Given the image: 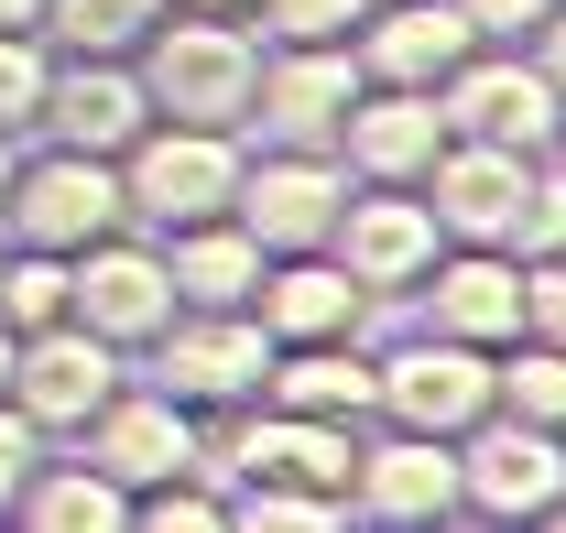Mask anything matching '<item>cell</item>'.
I'll return each mask as SVG.
<instances>
[{
    "instance_id": "1",
    "label": "cell",
    "mask_w": 566,
    "mask_h": 533,
    "mask_svg": "<svg viewBox=\"0 0 566 533\" xmlns=\"http://www.w3.org/2000/svg\"><path fill=\"white\" fill-rule=\"evenodd\" d=\"M132 76L153 98V121H208V132H240L251 121V76H262V33L240 11H175L132 44Z\"/></svg>"
},
{
    "instance_id": "2",
    "label": "cell",
    "mask_w": 566,
    "mask_h": 533,
    "mask_svg": "<svg viewBox=\"0 0 566 533\" xmlns=\"http://www.w3.org/2000/svg\"><path fill=\"white\" fill-rule=\"evenodd\" d=\"M109 229H132V197H120V164L109 153H66V142H44V153H11V186H0V240H22V251H87V240H109Z\"/></svg>"
},
{
    "instance_id": "3",
    "label": "cell",
    "mask_w": 566,
    "mask_h": 533,
    "mask_svg": "<svg viewBox=\"0 0 566 533\" xmlns=\"http://www.w3.org/2000/svg\"><path fill=\"white\" fill-rule=\"evenodd\" d=\"M251 132H208V121H142L120 153V197L132 229H186V218H229Z\"/></svg>"
},
{
    "instance_id": "4",
    "label": "cell",
    "mask_w": 566,
    "mask_h": 533,
    "mask_svg": "<svg viewBox=\"0 0 566 533\" xmlns=\"http://www.w3.org/2000/svg\"><path fill=\"white\" fill-rule=\"evenodd\" d=\"M142 359H153V393H175L197 425H229L240 403H262V359H273V337L251 327V305H175L164 337H153Z\"/></svg>"
},
{
    "instance_id": "5",
    "label": "cell",
    "mask_w": 566,
    "mask_h": 533,
    "mask_svg": "<svg viewBox=\"0 0 566 533\" xmlns=\"http://www.w3.org/2000/svg\"><path fill=\"white\" fill-rule=\"evenodd\" d=\"M458 512L469 523H556L566 512V436L523 414H480L458 436Z\"/></svg>"
},
{
    "instance_id": "6",
    "label": "cell",
    "mask_w": 566,
    "mask_h": 533,
    "mask_svg": "<svg viewBox=\"0 0 566 533\" xmlns=\"http://www.w3.org/2000/svg\"><path fill=\"white\" fill-rule=\"evenodd\" d=\"M338 207H349V164H338V153H294V142H262V153H240L229 218L262 240V262H273V251H327Z\"/></svg>"
},
{
    "instance_id": "7",
    "label": "cell",
    "mask_w": 566,
    "mask_h": 533,
    "mask_svg": "<svg viewBox=\"0 0 566 533\" xmlns=\"http://www.w3.org/2000/svg\"><path fill=\"white\" fill-rule=\"evenodd\" d=\"M66 316L87 337H109L120 359H142L164 316H175V283H164V251H153V229H109V240H87L66 262Z\"/></svg>"
},
{
    "instance_id": "8",
    "label": "cell",
    "mask_w": 566,
    "mask_h": 533,
    "mask_svg": "<svg viewBox=\"0 0 566 533\" xmlns=\"http://www.w3.org/2000/svg\"><path fill=\"white\" fill-rule=\"evenodd\" d=\"M370 414L381 425H415V436H469L491 414V348L469 337H403L392 359H370Z\"/></svg>"
},
{
    "instance_id": "9",
    "label": "cell",
    "mask_w": 566,
    "mask_h": 533,
    "mask_svg": "<svg viewBox=\"0 0 566 533\" xmlns=\"http://www.w3.org/2000/svg\"><path fill=\"white\" fill-rule=\"evenodd\" d=\"M534 164H545V153L447 132V142H436V164L415 175L436 240H491V251H512V218H523V197H534Z\"/></svg>"
},
{
    "instance_id": "10",
    "label": "cell",
    "mask_w": 566,
    "mask_h": 533,
    "mask_svg": "<svg viewBox=\"0 0 566 533\" xmlns=\"http://www.w3.org/2000/svg\"><path fill=\"white\" fill-rule=\"evenodd\" d=\"M132 370H120V348L109 337H87L76 316H55V327L11 337V382H0V403L22 414V425H44V436H76L98 403L120 393Z\"/></svg>"
},
{
    "instance_id": "11",
    "label": "cell",
    "mask_w": 566,
    "mask_h": 533,
    "mask_svg": "<svg viewBox=\"0 0 566 533\" xmlns=\"http://www.w3.org/2000/svg\"><path fill=\"white\" fill-rule=\"evenodd\" d=\"M349 458H359V425L283 414V403H240L229 436H208L218 479H305V490H338V501H349Z\"/></svg>"
},
{
    "instance_id": "12",
    "label": "cell",
    "mask_w": 566,
    "mask_h": 533,
    "mask_svg": "<svg viewBox=\"0 0 566 533\" xmlns=\"http://www.w3.org/2000/svg\"><path fill=\"white\" fill-rule=\"evenodd\" d=\"M359 98L349 44H262V76H251V121L240 132L294 142V153H338V121Z\"/></svg>"
},
{
    "instance_id": "13",
    "label": "cell",
    "mask_w": 566,
    "mask_h": 533,
    "mask_svg": "<svg viewBox=\"0 0 566 533\" xmlns=\"http://www.w3.org/2000/svg\"><path fill=\"white\" fill-rule=\"evenodd\" d=\"M76 458L109 468L120 490H153V479H175V468L208 458V425H197L175 393H153V382H120V393L76 425Z\"/></svg>"
},
{
    "instance_id": "14",
    "label": "cell",
    "mask_w": 566,
    "mask_h": 533,
    "mask_svg": "<svg viewBox=\"0 0 566 533\" xmlns=\"http://www.w3.org/2000/svg\"><path fill=\"white\" fill-rule=\"evenodd\" d=\"M436 109H447V132H469V142H512V153H545L566 121V98L545 87V66L523 55V44H480L469 66L436 87Z\"/></svg>"
},
{
    "instance_id": "15",
    "label": "cell",
    "mask_w": 566,
    "mask_h": 533,
    "mask_svg": "<svg viewBox=\"0 0 566 533\" xmlns=\"http://www.w3.org/2000/svg\"><path fill=\"white\" fill-rule=\"evenodd\" d=\"M327 251L349 262V283L370 294V305H392V294H415V283H424V262H436L447 240H436V218H424L415 186H349Z\"/></svg>"
},
{
    "instance_id": "16",
    "label": "cell",
    "mask_w": 566,
    "mask_h": 533,
    "mask_svg": "<svg viewBox=\"0 0 566 533\" xmlns=\"http://www.w3.org/2000/svg\"><path fill=\"white\" fill-rule=\"evenodd\" d=\"M469 55H480V33L458 0H370L349 22V66L370 87H447Z\"/></svg>"
},
{
    "instance_id": "17",
    "label": "cell",
    "mask_w": 566,
    "mask_h": 533,
    "mask_svg": "<svg viewBox=\"0 0 566 533\" xmlns=\"http://www.w3.org/2000/svg\"><path fill=\"white\" fill-rule=\"evenodd\" d=\"M349 512L359 523H458V436H415V425L359 436Z\"/></svg>"
},
{
    "instance_id": "18",
    "label": "cell",
    "mask_w": 566,
    "mask_h": 533,
    "mask_svg": "<svg viewBox=\"0 0 566 533\" xmlns=\"http://www.w3.org/2000/svg\"><path fill=\"white\" fill-rule=\"evenodd\" d=\"M424 327L469 337V348H512L523 337V251H491V240H447L415 283Z\"/></svg>"
},
{
    "instance_id": "19",
    "label": "cell",
    "mask_w": 566,
    "mask_h": 533,
    "mask_svg": "<svg viewBox=\"0 0 566 533\" xmlns=\"http://www.w3.org/2000/svg\"><path fill=\"white\" fill-rule=\"evenodd\" d=\"M153 121V98H142L132 55H55L44 76V109H33V142H66V153H132V132Z\"/></svg>"
},
{
    "instance_id": "20",
    "label": "cell",
    "mask_w": 566,
    "mask_h": 533,
    "mask_svg": "<svg viewBox=\"0 0 566 533\" xmlns=\"http://www.w3.org/2000/svg\"><path fill=\"white\" fill-rule=\"evenodd\" d=\"M251 327L273 348H316V337H359L370 327V294L349 283L338 251H273L251 283Z\"/></svg>"
},
{
    "instance_id": "21",
    "label": "cell",
    "mask_w": 566,
    "mask_h": 533,
    "mask_svg": "<svg viewBox=\"0 0 566 533\" xmlns=\"http://www.w3.org/2000/svg\"><path fill=\"white\" fill-rule=\"evenodd\" d=\"M436 142H447L436 87H370V76H359L349 121H338V164H349V186H415L424 164H436Z\"/></svg>"
},
{
    "instance_id": "22",
    "label": "cell",
    "mask_w": 566,
    "mask_h": 533,
    "mask_svg": "<svg viewBox=\"0 0 566 533\" xmlns=\"http://www.w3.org/2000/svg\"><path fill=\"white\" fill-rule=\"evenodd\" d=\"M153 251H164L175 305H251V283H262V240H251L240 218H186V229H153Z\"/></svg>"
},
{
    "instance_id": "23",
    "label": "cell",
    "mask_w": 566,
    "mask_h": 533,
    "mask_svg": "<svg viewBox=\"0 0 566 533\" xmlns=\"http://www.w3.org/2000/svg\"><path fill=\"white\" fill-rule=\"evenodd\" d=\"M262 403H283V414H327V425H370V348H359V337L273 348V359H262Z\"/></svg>"
},
{
    "instance_id": "24",
    "label": "cell",
    "mask_w": 566,
    "mask_h": 533,
    "mask_svg": "<svg viewBox=\"0 0 566 533\" xmlns=\"http://www.w3.org/2000/svg\"><path fill=\"white\" fill-rule=\"evenodd\" d=\"M11 523H33V533H120V523H132V490H120L109 468L44 447V468H33L22 501H11Z\"/></svg>"
},
{
    "instance_id": "25",
    "label": "cell",
    "mask_w": 566,
    "mask_h": 533,
    "mask_svg": "<svg viewBox=\"0 0 566 533\" xmlns=\"http://www.w3.org/2000/svg\"><path fill=\"white\" fill-rule=\"evenodd\" d=\"M491 414H523V425L566 436V348H545V337L491 348Z\"/></svg>"
},
{
    "instance_id": "26",
    "label": "cell",
    "mask_w": 566,
    "mask_h": 533,
    "mask_svg": "<svg viewBox=\"0 0 566 533\" xmlns=\"http://www.w3.org/2000/svg\"><path fill=\"white\" fill-rule=\"evenodd\" d=\"M153 22H164V0H44L33 33H44L55 55H132Z\"/></svg>"
},
{
    "instance_id": "27",
    "label": "cell",
    "mask_w": 566,
    "mask_h": 533,
    "mask_svg": "<svg viewBox=\"0 0 566 533\" xmlns=\"http://www.w3.org/2000/svg\"><path fill=\"white\" fill-rule=\"evenodd\" d=\"M349 501L305 479H229V533H338Z\"/></svg>"
},
{
    "instance_id": "28",
    "label": "cell",
    "mask_w": 566,
    "mask_h": 533,
    "mask_svg": "<svg viewBox=\"0 0 566 533\" xmlns=\"http://www.w3.org/2000/svg\"><path fill=\"white\" fill-rule=\"evenodd\" d=\"M66 316V251H0V327L11 337H33V327H55Z\"/></svg>"
},
{
    "instance_id": "29",
    "label": "cell",
    "mask_w": 566,
    "mask_h": 533,
    "mask_svg": "<svg viewBox=\"0 0 566 533\" xmlns=\"http://www.w3.org/2000/svg\"><path fill=\"white\" fill-rule=\"evenodd\" d=\"M44 76H55V44H44V33H0V132H11V142L33 132Z\"/></svg>"
},
{
    "instance_id": "30",
    "label": "cell",
    "mask_w": 566,
    "mask_h": 533,
    "mask_svg": "<svg viewBox=\"0 0 566 533\" xmlns=\"http://www.w3.org/2000/svg\"><path fill=\"white\" fill-rule=\"evenodd\" d=\"M370 0H251V33H273V44H349V22Z\"/></svg>"
},
{
    "instance_id": "31",
    "label": "cell",
    "mask_w": 566,
    "mask_h": 533,
    "mask_svg": "<svg viewBox=\"0 0 566 533\" xmlns=\"http://www.w3.org/2000/svg\"><path fill=\"white\" fill-rule=\"evenodd\" d=\"M512 251H523V262L566 251V164H556V153L534 164V197H523V218H512Z\"/></svg>"
},
{
    "instance_id": "32",
    "label": "cell",
    "mask_w": 566,
    "mask_h": 533,
    "mask_svg": "<svg viewBox=\"0 0 566 533\" xmlns=\"http://www.w3.org/2000/svg\"><path fill=\"white\" fill-rule=\"evenodd\" d=\"M523 337H545V348H566V251H545V262H523Z\"/></svg>"
},
{
    "instance_id": "33",
    "label": "cell",
    "mask_w": 566,
    "mask_h": 533,
    "mask_svg": "<svg viewBox=\"0 0 566 533\" xmlns=\"http://www.w3.org/2000/svg\"><path fill=\"white\" fill-rule=\"evenodd\" d=\"M44 447H55V436H44V425H22V414L0 403V523H11V501H22V479L44 468Z\"/></svg>"
},
{
    "instance_id": "34",
    "label": "cell",
    "mask_w": 566,
    "mask_h": 533,
    "mask_svg": "<svg viewBox=\"0 0 566 533\" xmlns=\"http://www.w3.org/2000/svg\"><path fill=\"white\" fill-rule=\"evenodd\" d=\"M458 11H469V33H480V44H523L556 0H458Z\"/></svg>"
},
{
    "instance_id": "35",
    "label": "cell",
    "mask_w": 566,
    "mask_h": 533,
    "mask_svg": "<svg viewBox=\"0 0 566 533\" xmlns=\"http://www.w3.org/2000/svg\"><path fill=\"white\" fill-rule=\"evenodd\" d=\"M523 55H534V66H545V87L566 98V0L545 11V22H534V33H523Z\"/></svg>"
},
{
    "instance_id": "36",
    "label": "cell",
    "mask_w": 566,
    "mask_h": 533,
    "mask_svg": "<svg viewBox=\"0 0 566 533\" xmlns=\"http://www.w3.org/2000/svg\"><path fill=\"white\" fill-rule=\"evenodd\" d=\"M44 22V0H0V33H33Z\"/></svg>"
},
{
    "instance_id": "37",
    "label": "cell",
    "mask_w": 566,
    "mask_h": 533,
    "mask_svg": "<svg viewBox=\"0 0 566 533\" xmlns=\"http://www.w3.org/2000/svg\"><path fill=\"white\" fill-rule=\"evenodd\" d=\"M175 11H240V22H251V0H175Z\"/></svg>"
},
{
    "instance_id": "38",
    "label": "cell",
    "mask_w": 566,
    "mask_h": 533,
    "mask_svg": "<svg viewBox=\"0 0 566 533\" xmlns=\"http://www.w3.org/2000/svg\"><path fill=\"white\" fill-rule=\"evenodd\" d=\"M11 153H22V142H11V132H0V186H11Z\"/></svg>"
},
{
    "instance_id": "39",
    "label": "cell",
    "mask_w": 566,
    "mask_h": 533,
    "mask_svg": "<svg viewBox=\"0 0 566 533\" xmlns=\"http://www.w3.org/2000/svg\"><path fill=\"white\" fill-rule=\"evenodd\" d=\"M0 382H11V327H0Z\"/></svg>"
},
{
    "instance_id": "40",
    "label": "cell",
    "mask_w": 566,
    "mask_h": 533,
    "mask_svg": "<svg viewBox=\"0 0 566 533\" xmlns=\"http://www.w3.org/2000/svg\"><path fill=\"white\" fill-rule=\"evenodd\" d=\"M545 153H556V164H566V121H556V142H545Z\"/></svg>"
},
{
    "instance_id": "41",
    "label": "cell",
    "mask_w": 566,
    "mask_h": 533,
    "mask_svg": "<svg viewBox=\"0 0 566 533\" xmlns=\"http://www.w3.org/2000/svg\"><path fill=\"white\" fill-rule=\"evenodd\" d=\"M0 251H11V240H0Z\"/></svg>"
}]
</instances>
